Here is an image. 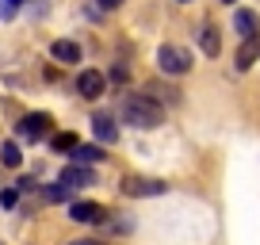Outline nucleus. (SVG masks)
<instances>
[{
  "instance_id": "nucleus-2",
  "label": "nucleus",
  "mask_w": 260,
  "mask_h": 245,
  "mask_svg": "<svg viewBox=\"0 0 260 245\" xmlns=\"http://www.w3.org/2000/svg\"><path fill=\"white\" fill-rule=\"evenodd\" d=\"M157 66H161V73L169 77H180L191 69V54H187L184 46H172V42H165L161 50H157Z\"/></svg>"
},
{
  "instance_id": "nucleus-4",
  "label": "nucleus",
  "mask_w": 260,
  "mask_h": 245,
  "mask_svg": "<svg viewBox=\"0 0 260 245\" xmlns=\"http://www.w3.org/2000/svg\"><path fill=\"white\" fill-rule=\"evenodd\" d=\"M46 131H50V115H42V111H31V115H23V119L16 122V134H19L23 142L42 138Z\"/></svg>"
},
{
  "instance_id": "nucleus-15",
  "label": "nucleus",
  "mask_w": 260,
  "mask_h": 245,
  "mask_svg": "<svg viewBox=\"0 0 260 245\" xmlns=\"http://www.w3.org/2000/svg\"><path fill=\"white\" fill-rule=\"evenodd\" d=\"M0 161L8 165V169H19V165H23V154H19L16 142H4V146H0Z\"/></svg>"
},
{
  "instance_id": "nucleus-20",
  "label": "nucleus",
  "mask_w": 260,
  "mask_h": 245,
  "mask_svg": "<svg viewBox=\"0 0 260 245\" xmlns=\"http://www.w3.org/2000/svg\"><path fill=\"white\" fill-rule=\"evenodd\" d=\"M122 0H96V12H115Z\"/></svg>"
},
{
  "instance_id": "nucleus-21",
  "label": "nucleus",
  "mask_w": 260,
  "mask_h": 245,
  "mask_svg": "<svg viewBox=\"0 0 260 245\" xmlns=\"http://www.w3.org/2000/svg\"><path fill=\"white\" fill-rule=\"evenodd\" d=\"M69 245H104V241H96V237H77V241H69Z\"/></svg>"
},
{
  "instance_id": "nucleus-7",
  "label": "nucleus",
  "mask_w": 260,
  "mask_h": 245,
  "mask_svg": "<svg viewBox=\"0 0 260 245\" xmlns=\"http://www.w3.org/2000/svg\"><path fill=\"white\" fill-rule=\"evenodd\" d=\"M61 184H69V188H88V184H96V169H92V165H65L61 169Z\"/></svg>"
},
{
  "instance_id": "nucleus-18",
  "label": "nucleus",
  "mask_w": 260,
  "mask_h": 245,
  "mask_svg": "<svg viewBox=\"0 0 260 245\" xmlns=\"http://www.w3.org/2000/svg\"><path fill=\"white\" fill-rule=\"evenodd\" d=\"M19 196H23V192H19V188H16V184H12V188H8V192H4V196H0V207H4V211H12V207H16V203H19Z\"/></svg>"
},
{
  "instance_id": "nucleus-19",
  "label": "nucleus",
  "mask_w": 260,
  "mask_h": 245,
  "mask_svg": "<svg viewBox=\"0 0 260 245\" xmlns=\"http://www.w3.org/2000/svg\"><path fill=\"white\" fill-rule=\"evenodd\" d=\"M19 4H27V0H4V4H0V16H4V19H12Z\"/></svg>"
},
{
  "instance_id": "nucleus-9",
  "label": "nucleus",
  "mask_w": 260,
  "mask_h": 245,
  "mask_svg": "<svg viewBox=\"0 0 260 245\" xmlns=\"http://www.w3.org/2000/svg\"><path fill=\"white\" fill-rule=\"evenodd\" d=\"M234 31L241 35V39H252V35L260 31L256 12H252V8H237V12H234Z\"/></svg>"
},
{
  "instance_id": "nucleus-17",
  "label": "nucleus",
  "mask_w": 260,
  "mask_h": 245,
  "mask_svg": "<svg viewBox=\"0 0 260 245\" xmlns=\"http://www.w3.org/2000/svg\"><path fill=\"white\" fill-rule=\"evenodd\" d=\"M69 196H73V188H69V184H61V180L46 188V199H50V203H65Z\"/></svg>"
},
{
  "instance_id": "nucleus-11",
  "label": "nucleus",
  "mask_w": 260,
  "mask_h": 245,
  "mask_svg": "<svg viewBox=\"0 0 260 245\" xmlns=\"http://www.w3.org/2000/svg\"><path fill=\"white\" fill-rule=\"evenodd\" d=\"M256 57H260V31L252 35V39H241V50H237V62H234V66L237 69H249Z\"/></svg>"
},
{
  "instance_id": "nucleus-14",
  "label": "nucleus",
  "mask_w": 260,
  "mask_h": 245,
  "mask_svg": "<svg viewBox=\"0 0 260 245\" xmlns=\"http://www.w3.org/2000/svg\"><path fill=\"white\" fill-rule=\"evenodd\" d=\"M73 157H77V165H96V161H104V149L100 146H77Z\"/></svg>"
},
{
  "instance_id": "nucleus-3",
  "label": "nucleus",
  "mask_w": 260,
  "mask_h": 245,
  "mask_svg": "<svg viewBox=\"0 0 260 245\" xmlns=\"http://www.w3.org/2000/svg\"><path fill=\"white\" fill-rule=\"evenodd\" d=\"M165 192H169V184H165V180H142V176H126V180H122V196H130V199L165 196Z\"/></svg>"
},
{
  "instance_id": "nucleus-12",
  "label": "nucleus",
  "mask_w": 260,
  "mask_h": 245,
  "mask_svg": "<svg viewBox=\"0 0 260 245\" xmlns=\"http://www.w3.org/2000/svg\"><path fill=\"white\" fill-rule=\"evenodd\" d=\"M199 46H203L207 57H214V54L222 50V39H218V27H214V23H203V27H199Z\"/></svg>"
},
{
  "instance_id": "nucleus-10",
  "label": "nucleus",
  "mask_w": 260,
  "mask_h": 245,
  "mask_svg": "<svg viewBox=\"0 0 260 245\" xmlns=\"http://www.w3.org/2000/svg\"><path fill=\"white\" fill-rule=\"evenodd\" d=\"M92 131H96V138L104 142V146H115V142H119V127H115L111 115H96V119H92Z\"/></svg>"
},
{
  "instance_id": "nucleus-23",
  "label": "nucleus",
  "mask_w": 260,
  "mask_h": 245,
  "mask_svg": "<svg viewBox=\"0 0 260 245\" xmlns=\"http://www.w3.org/2000/svg\"><path fill=\"white\" fill-rule=\"evenodd\" d=\"M180 4H184V0H180Z\"/></svg>"
},
{
  "instance_id": "nucleus-16",
  "label": "nucleus",
  "mask_w": 260,
  "mask_h": 245,
  "mask_svg": "<svg viewBox=\"0 0 260 245\" xmlns=\"http://www.w3.org/2000/svg\"><path fill=\"white\" fill-rule=\"evenodd\" d=\"M50 146H54L57 154H73V149L81 146V142H77V134H69V131H65V134H54V138H50Z\"/></svg>"
},
{
  "instance_id": "nucleus-5",
  "label": "nucleus",
  "mask_w": 260,
  "mask_h": 245,
  "mask_svg": "<svg viewBox=\"0 0 260 245\" xmlns=\"http://www.w3.org/2000/svg\"><path fill=\"white\" fill-rule=\"evenodd\" d=\"M104 207L92 203V199H77V203H69V219L73 222H84V226H96V222H104Z\"/></svg>"
},
{
  "instance_id": "nucleus-6",
  "label": "nucleus",
  "mask_w": 260,
  "mask_h": 245,
  "mask_svg": "<svg viewBox=\"0 0 260 245\" xmlns=\"http://www.w3.org/2000/svg\"><path fill=\"white\" fill-rule=\"evenodd\" d=\"M107 88V77L100 73V69H84L81 77H77V92H81L84 100H100Z\"/></svg>"
},
{
  "instance_id": "nucleus-13",
  "label": "nucleus",
  "mask_w": 260,
  "mask_h": 245,
  "mask_svg": "<svg viewBox=\"0 0 260 245\" xmlns=\"http://www.w3.org/2000/svg\"><path fill=\"white\" fill-rule=\"evenodd\" d=\"M146 96H153L157 104H161V100H165V104H180V92L169 88V84H161V81H149L146 84Z\"/></svg>"
},
{
  "instance_id": "nucleus-1",
  "label": "nucleus",
  "mask_w": 260,
  "mask_h": 245,
  "mask_svg": "<svg viewBox=\"0 0 260 245\" xmlns=\"http://www.w3.org/2000/svg\"><path fill=\"white\" fill-rule=\"evenodd\" d=\"M122 119H126L130 127H138V131H153V127L165 122V107L157 104L153 96H146V92H130V96L122 100Z\"/></svg>"
},
{
  "instance_id": "nucleus-8",
  "label": "nucleus",
  "mask_w": 260,
  "mask_h": 245,
  "mask_svg": "<svg viewBox=\"0 0 260 245\" xmlns=\"http://www.w3.org/2000/svg\"><path fill=\"white\" fill-rule=\"evenodd\" d=\"M50 57H54V62H61V66H77V62H81V46H77V42H69V39H57L54 46H50Z\"/></svg>"
},
{
  "instance_id": "nucleus-22",
  "label": "nucleus",
  "mask_w": 260,
  "mask_h": 245,
  "mask_svg": "<svg viewBox=\"0 0 260 245\" xmlns=\"http://www.w3.org/2000/svg\"><path fill=\"white\" fill-rule=\"evenodd\" d=\"M222 4H234V0H222Z\"/></svg>"
}]
</instances>
